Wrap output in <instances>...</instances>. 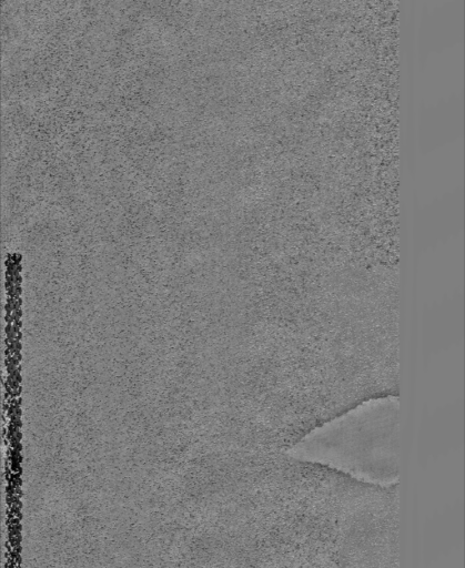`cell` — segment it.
Here are the masks:
<instances>
[{
	"mask_svg": "<svg viewBox=\"0 0 465 568\" xmlns=\"http://www.w3.org/2000/svg\"><path fill=\"white\" fill-rule=\"evenodd\" d=\"M398 399L373 397L309 430L289 447L300 462L322 464L360 481L387 486L398 478Z\"/></svg>",
	"mask_w": 465,
	"mask_h": 568,
	"instance_id": "cell-1",
	"label": "cell"
}]
</instances>
